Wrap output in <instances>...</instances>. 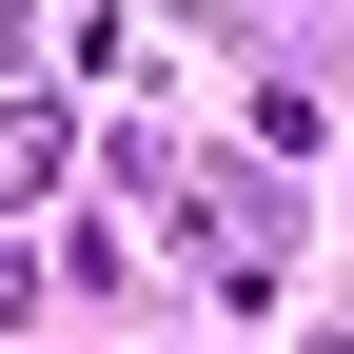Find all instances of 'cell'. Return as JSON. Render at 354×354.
<instances>
[{
  "label": "cell",
  "mask_w": 354,
  "mask_h": 354,
  "mask_svg": "<svg viewBox=\"0 0 354 354\" xmlns=\"http://www.w3.org/2000/svg\"><path fill=\"white\" fill-rule=\"evenodd\" d=\"M59 177V118H0V197H39Z\"/></svg>",
  "instance_id": "6da1fadb"
}]
</instances>
